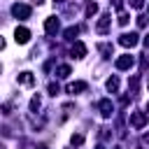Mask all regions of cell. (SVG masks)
I'll return each mask as SVG.
<instances>
[{"label":"cell","mask_w":149,"mask_h":149,"mask_svg":"<svg viewBox=\"0 0 149 149\" xmlns=\"http://www.w3.org/2000/svg\"><path fill=\"white\" fill-rule=\"evenodd\" d=\"M19 81H21V84H26V86H33V84H35V77H33V72H28V70H26V72H21V74H19Z\"/></svg>","instance_id":"8fae6325"},{"label":"cell","mask_w":149,"mask_h":149,"mask_svg":"<svg viewBox=\"0 0 149 149\" xmlns=\"http://www.w3.org/2000/svg\"><path fill=\"white\" fill-rule=\"evenodd\" d=\"M112 5H114L116 9H121V0H112Z\"/></svg>","instance_id":"cb8c5ba5"},{"label":"cell","mask_w":149,"mask_h":149,"mask_svg":"<svg viewBox=\"0 0 149 149\" xmlns=\"http://www.w3.org/2000/svg\"><path fill=\"white\" fill-rule=\"evenodd\" d=\"M58 91H61V88H58V84H54V81H51V84H49V93H51V95H56Z\"/></svg>","instance_id":"44dd1931"},{"label":"cell","mask_w":149,"mask_h":149,"mask_svg":"<svg viewBox=\"0 0 149 149\" xmlns=\"http://www.w3.org/2000/svg\"><path fill=\"white\" fill-rule=\"evenodd\" d=\"M144 47H149V35H147V37H144Z\"/></svg>","instance_id":"484cf974"},{"label":"cell","mask_w":149,"mask_h":149,"mask_svg":"<svg viewBox=\"0 0 149 149\" xmlns=\"http://www.w3.org/2000/svg\"><path fill=\"white\" fill-rule=\"evenodd\" d=\"M72 70H70V65H58L56 68V77H68Z\"/></svg>","instance_id":"5bb4252c"},{"label":"cell","mask_w":149,"mask_h":149,"mask_svg":"<svg viewBox=\"0 0 149 149\" xmlns=\"http://www.w3.org/2000/svg\"><path fill=\"white\" fill-rule=\"evenodd\" d=\"M37 149H49V147H47V144H40V147H37Z\"/></svg>","instance_id":"4316f807"},{"label":"cell","mask_w":149,"mask_h":149,"mask_svg":"<svg viewBox=\"0 0 149 149\" xmlns=\"http://www.w3.org/2000/svg\"><path fill=\"white\" fill-rule=\"evenodd\" d=\"M86 88H88V84H86V81H72V84H68V88H65V91H68L70 95H74V93H81V91H86Z\"/></svg>","instance_id":"52a82bcc"},{"label":"cell","mask_w":149,"mask_h":149,"mask_svg":"<svg viewBox=\"0 0 149 149\" xmlns=\"http://www.w3.org/2000/svg\"><path fill=\"white\" fill-rule=\"evenodd\" d=\"M147 109H149V107H147Z\"/></svg>","instance_id":"836d02e7"},{"label":"cell","mask_w":149,"mask_h":149,"mask_svg":"<svg viewBox=\"0 0 149 149\" xmlns=\"http://www.w3.org/2000/svg\"><path fill=\"white\" fill-rule=\"evenodd\" d=\"M58 28H61V23H58V19H56V16H49V19L44 21V30H47L49 35L58 33Z\"/></svg>","instance_id":"8992f818"},{"label":"cell","mask_w":149,"mask_h":149,"mask_svg":"<svg viewBox=\"0 0 149 149\" xmlns=\"http://www.w3.org/2000/svg\"><path fill=\"white\" fill-rule=\"evenodd\" d=\"M95 12H98V5H95V2H88V5H86V16H93Z\"/></svg>","instance_id":"ac0fdd59"},{"label":"cell","mask_w":149,"mask_h":149,"mask_svg":"<svg viewBox=\"0 0 149 149\" xmlns=\"http://www.w3.org/2000/svg\"><path fill=\"white\" fill-rule=\"evenodd\" d=\"M137 84H140V79H137V74H133V77L128 79V88H130V93H137Z\"/></svg>","instance_id":"9a60e30c"},{"label":"cell","mask_w":149,"mask_h":149,"mask_svg":"<svg viewBox=\"0 0 149 149\" xmlns=\"http://www.w3.org/2000/svg\"><path fill=\"white\" fill-rule=\"evenodd\" d=\"M72 56L84 58V56H86V47H84L81 42H74V44H72Z\"/></svg>","instance_id":"30bf717a"},{"label":"cell","mask_w":149,"mask_h":149,"mask_svg":"<svg viewBox=\"0 0 149 149\" xmlns=\"http://www.w3.org/2000/svg\"><path fill=\"white\" fill-rule=\"evenodd\" d=\"M35 2H42V0H35Z\"/></svg>","instance_id":"4dcf8cb0"},{"label":"cell","mask_w":149,"mask_h":149,"mask_svg":"<svg viewBox=\"0 0 149 149\" xmlns=\"http://www.w3.org/2000/svg\"><path fill=\"white\" fill-rule=\"evenodd\" d=\"M0 49H5V40L2 37H0Z\"/></svg>","instance_id":"d4e9b609"},{"label":"cell","mask_w":149,"mask_h":149,"mask_svg":"<svg viewBox=\"0 0 149 149\" xmlns=\"http://www.w3.org/2000/svg\"><path fill=\"white\" fill-rule=\"evenodd\" d=\"M95 149H105V147H95Z\"/></svg>","instance_id":"f1b7e54d"},{"label":"cell","mask_w":149,"mask_h":149,"mask_svg":"<svg viewBox=\"0 0 149 149\" xmlns=\"http://www.w3.org/2000/svg\"><path fill=\"white\" fill-rule=\"evenodd\" d=\"M0 149H5V147H2V144H0Z\"/></svg>","instance_id":"f546056e"},{"label":"cell","mask_w":149,"mask_h":149,"mask_svg":"<svg viewBox=\"0 0 149 149\" xmlns=\"http://www.w3.org/2000/svg\"><path fill=\"white\" fill-rule=\"evenodd\" d=\"M0 70H2V65H0Z\"/></svg>","instance_id":"d6a6232c"},{"label":"cell","mask_w":149,"mask_h":149,"mask_svg":"<svg viewBox=\"0 0 149 149\" xmlns=\"http://www.w3.org/2000/svg\"><path fill=\"white\" fill-rule=\"evenodd\" d=\"M12 14H14L16 19H28V16H30V7L23 5V2H16V5H12Z\"/></svg>","instance_id":"7a4b0ae2"},{"label":"cell","mask_w":149,"mask_h":149,"mask_svg":"<svg viewBox=\"0 0 149 149\" xmlns=\"http://www.w3.org/2000/svg\"><path fill=\"white\" fill-rule=\"evenodd\" d=\"M56 2H63V0H56Z\"/></svg>","instance_id":"1f68e13d"},{"label":"cell","mask_w":149,"mask_h":149,"mask_svg":"<svg viewBox=\"0 0 149 149\" xmlns=\"http://www.w3.org/2000/svg\"><path fill=\"white\" fill-rule=\"evenodd\" d=\"M63 35H65V40H70V42H72V40L79 35V28H77V26H70V28H65V33H63Z\"/></svg>","instance_id":"7c38bea8"},{"label":"cell","mask_w":149,"mask_h":149,"mask_svg":"<svg viewBox=\"0 0 149 149\" xmlns=\"http://www.w3.org/2000/svg\"><path fill=\"white\" fill-rule=\"evenodd\" d=\"M105 86H107V91H112V93H116V91H119V79H116V77H109Z\"/></svg>","instance_id":"4fadbf2b"},{"label":"cell","mask_w":149,"mask_h":149,"mask_svg":"<svg viewBox=\"0 0 149 149\" xmlns=\"http://www.w3.org/2000/svg\"><path fill=\"white\" fill-rule=\"evenodd\" d=\"M144 142H149V133H144Z\"/></svg>","instance_id":"83f0119b"},{"label":"cell","mask_w":149,"mask_h":149,"mask_svg":"<svg viewBox=\"0 0 149 149\" xmlns=\"http://www.w3.org/2000/svg\"><path fill=\"white\" fill-rule=\"evenodd\" d=\"M70 142H72V147H81V144H84V135H81V133H74V135L70 137Z\"/></svg>","instance_id":"2e32d148"},{"label":"cell","mask_w":149,"mask_h":149,"mask_svg":"<svg viewBox=\"0 0 149 149\" xmlns=\"http://www.w3.org/2000/svg\"><path fill=\"white\" fill-rule=\"evenodd\" d=\"M128 21H130V19H128V14H126V12H119V26H126Z\"/></svg>","instance_id":"d6986e66"},{"label":"cell","mask_w":149,"mask_h":149,"mask_svg":"<svg viewBox=\"0 0 149 149\" xmlns=\"http://www.w3.org/2000/svg\"><path fill=\"white\" fill-rule=\"evenodd\" d=\"M100 51L105 54V58H109V54H112V47H109V44H100Z\"/></svg>","instance_id":"ffe728a7"},{"label":"cell","mask_w":149,"mask_h":149,"mask_svg":"<svg viewBox=\"0 0 149 149\" xmlns=\"http://www.w3.org/2000/svg\"><path fill=\"white\" fill-rule=\"evenodd\" d=\"M130 2V7H135V9H140L142 5H144V0H128Z\"/></svg>","instance_id":"7402d4cb"},{"label":"cell","mask_w":149,"mask_h":149,"mask_svg":"<svg viewBox=\"0 0 149 149\" xmlns=\"http://www.w3.org/2000/svg\"><path fill=\"white\" fill-rule=\"evenodd\" d=\"M137 26H140V28L147 26V16H137Z\"/></svg>","instance_id":"603a6c76"},{"label":"cell","mask_w":149,"mask_h":149,"mask_svg":"<svg viewBox=\"0 0 149 149\" xmlns=\"http://www.w3.org/2000/svg\"><path fill=\"white\" fill-rule=\"evenodd\" d=\"M14 40H16L19 44H26V42L30 40V30H28V28H23V26H19V28L14 30Z\"/></svg>","instance_id":"5b68a950"},{"label":"cell","mask_w":149,"mask_h":149,"mask_svg":"<svg viewBox=\"0 0 149 149\" xmlns=\"http://www.w3.org/2000/svg\"><path fill=\"white\" fill-rule=\"evenodd\" d=\"M109 21H112V19H109V14H102V16H100V21H98V26H95V30H98L100 35H105V33L109 30Z\"/></svg>","instance_id":"ba28073f"},{"label":"cell","mask_w":149,"mask_h":149,"mask_svg":"<svg viewBox=\"0 0 149 149\" xmlns=\"http://www.w3.org/2000/svg\"><path fill=\"white\" fill-rule=\"evenodd\" d=\"M133 65H135V58L130 54H123V56L116 58V70H130Z\"/></svg>","instance_id":"3957f363"},{"label":"cell","mask_w":149,"mask_h":149,"mask_svg":"<svg viewBox=\"0 0 149 149\" xmlns=\"http://www.w3.org/2000/svg\"><path fill=\"white\" fill-rule=\"evenodd\" d=\"M137 42H140L137 33H123V35L119 37V44H121V47H135Z\"/></svg>","instance_id":"277c9868"},{"label":"cell","mask_w":149,"mask_h":149,"mask_svg":"<svg viewBox=\"0 0 149 149\" xmlns=\"http://www.w3.org/2000/svg\"><path fill=\"white\" fill-rule=\"evenodd\" d=\"M40 105H42V100H40V95H35V98L30 100V112H37V109H40Z\"/></svg>","instance_id":"e0dca14e"},{"label":"cell","mask_w":149,"mask_h":149,"mask_svg":"<svg viewBox=\"0 0 149 149\" xmlns=\"http://www.w3.org/2000/svg\"><path fill=\"white\" fill-rule=\"evenodd\" d=\"M130 126L133 128H144L147 126V112H130Z\"/></svg>","instance_id":"6da1fadb"},{"label":"cell","mask_w":149,"mask_h":149,"mask_svg":"<svg viewBox=\"0 0 149 149\" xmlns=\"http://www.w3.org/2000/svg\"><path fill=\"white\" fill-rule=\"evenodd\" d=\"M98 109H100V114L107 119V116H112V112H114V107H112V100H100L98 102Z\"/></svg>","instance_id":"9c48e42d"}]
</instances>
